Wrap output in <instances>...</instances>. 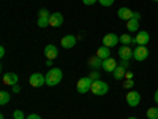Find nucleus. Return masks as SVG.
I'll list each match as a JSON object with an SVG mask.
<instances>
[{"label": "nucleus", "instance_id": "30", "mask_svg": "<svg viewBox=\"0 0 158 119\" xmlns=\"http://www.w3.org/2000/svg\"><path fill=\"white\" fill-rule=\"evenodd\" d=\"M133 19H136V21H139V19H141V13H138V11H135V13H133Z\"/></svg>", "mask_w": 158, "mask_h": 119}, {"label": "nucleus", "instance_id": "4", "mask_svg": "<svg viewBox=\"0 0 158 119\" xmlns=\"http://www.w3.org/2000/svg\"><path fill=\"white\" fill-rule=\"evenodd\" d=\"M147 57H149V48L138 45V48L133 49V59H135V60H138V62H144Z\"/></svg>", "mask_w": 158, "mask_h": 119}, {"label": "nucleus", "instance_id": "14", "mask_svg": "<svg viewBox=\"0 0 158 119\" xmlns=\"http://www.w3.org/2000/svg\"><path fill=\"white\" fill-rule=\"evenodd\" d=\"M115 68H117V60H115V59L108 57V59H104V60H103V70H104V72L112 73Z\"/></svg>", "mask_w": 158, "mask_h": 119}, {"label": "nucleus", "instance_id": "5", "mask_svg": "<svg viewBox=\"0 0 158 119\" xmlns=\"http://www.w3.org/2000/svg\"><path fill=\"white\" fill-rule=\"evenodd\" d=\"M29 83L32 87H41L46 84V76L43 73H32L29 78Z\"/></svg>", "mask_w": 158, "mask_h": 119}, {"label": "nucleus", "instance_id": "18", "mask_svg": "<svg viewBox=\"0 0 158 119\" xmlns=\"http://www.w3.org/2000/svg\"><path fill=\"white\" fill-rule=\"evenodd\" d=\"M89 65H90L94 70H100V68H103V60H101L98 56H94V57L89 59Z\"/></svg>", "mask_w": 158, "mask_h": 119}, {"label": "nucleus", "instance_id": "28", "mask_svg": "<svg viewBox=\"0 0 158 119\" xmlns=\"http://www.w3.org/2000/svg\"><path fill=\"white\" fill-rule=\"evenodd\" d=\"M98 0H82V3L84 5H94V3H97Z\"/></svg>", "mask_w": 158, "mask_h": 119}, {"label": "nucleus", "instance_id": "3", "mask_svg": "<svg viewBox=\"0 0 158 119\" xmlns=\"http://www.w3.org/2000/svg\"><path fill=\"white\" fill-rule=\"evenodd\" d=\"M92 83H94V79H92L90 76H84L76 83V90L79 92V94H87V92L90 90V87H92Z\"/></svg>", "mask_w": 158, "mask_h": 119}, {"label": "nucleus", "instance_id": "11", "mask_svg": "<svg viewBox=\"0 0 158 119\" xmlns=\"http://www.w3.org/2000/svg\"><path fill=\"white\" fill-rule=\"evenodd\" d=\"M133 10H130L128 7H122V8H118L117 10V16L120 18L122 21H130V19H133Z\"/></svg>", "mask_w": 158, "mask_h": 119}, {"label": "nucleus", "instance_id": "7", "mask_svg": "<svg viewBox=\"0 0 158 119\" xmlns=\"http://www.w3.org/2000/svg\"><path fill=\"white\" fill-rule=\"evenodd\" d=\"M149 42H150V35H149V32H146V30H139V32L136 33V37L133 38V43H131V45H141V46H146Z\"/></svg>", "mask_w": 158, "mask_h": 119}, {"label": "nucleus", "instance_id": "8", "mask_svg": "<svg viewBox=\"0 0 158 119\" xmlns=\"http://www.w3.org/2000/svg\"><path fill=\"white\" fill-rule=\"evenodd\" d=\"M120 43V37L115 35V33H106L103 37V45L108 46V48H114Z\"/></svg>", "mask_w": 158, "mask_h": 119}, {"label": "nucleus", "instance_id": "22", "mask_svg": "<svg viewBox=\"0 0 158 119\" xmlns=\"http://www.w3.org/2000/svg\"><path fill=\"white\" fill-rule=\"evenodd\" d=\"M48 25H49V18L48 16H38V27L44 29V27H48Z\"/></svg>", "mask_w": 158, "mask_h": 119}, {"label": "nucleus", "instance_id": "12", "mask_svg": "<svg viewBox=\"0 0 158 119\" xmlns=\"http://www.w3.org/2000/svg\"><path fill=\"white\" fill-rule=\"evenodd\" d=\"M44 56H46V59H51V60H54V59H57V56H59V49H57V46L56 45H46V48H44Z\"/></svg>", "mask_w": 158, "mask_h": 119}, {"label": "nucleus", "instance_id": "19", "mask_svg": "<svg viewBox=\"0 0 158 119\" xmlns=\"http://www.w3.org/2000/svg\"><path fill=\"white\" fill-rule=\"evenodd\" d=\"M125 73H127V68L122 67V65H117V68L112 72V75H114V78L117 79V81H118V79H123L125 78Z\"/></svg>", "mask_w": 158, "mask_h": 119}, {"label": "nucleus", "instance_id": "27", "mask_svg": "<svg viewBox=\"0 0 158 119\" xmlns=\"http://www.w3.org/2000/svg\"><path fill=\"white\" fill-rule=\"evenodd\" d=\"M98 2H100L103 7H112L115 0H98Z\"/></svg>", "mask_w": 158, "mask_h": 119}, {"label": "nucleus", "instance_id": "1", "mask_svg": "<svg viewBox=\"0 0 158 119\" xmlns=\"http://www.w3.org/2000/svg\"><path fill=\"white\" fill-rule=\"evenodd\" d=\"M44 76H46V84L52 87V86H57V84H60L62 78H63V72H62L60 68L51 67Z\"/></svg>", "mask_w": 158, "mask_h": 119}, {"label": "nucleus", "instance_id": "24", "mask_svg": "<svg viewBox=\"0 0 158 119\" xmlns=\"http://www.w3.org/2000/svg\"><path fill=\"white\" fill-rule=\"evenodd\" d=\"M13 117H15V119H27V117H25V113L22 110H16L15 113H13Z\"/></svg>", "mask_w": 158, "mask_h": 119}, {"label": "nucleus", "instance_id": "36", "mask_svg": "<svg viewBox=\"0 0 158 119\" xmlns=\"http://www.w3.org/2000/svg\"><path fill=\"white\" fill-rule=\"evenodd\" d=\"M52 62H54V60H51V59H48V60H46V65H48V67H52Z\"/></svg>", "mask_w": 158, "mask_h": 119}, {"label": "nucleus", "instance_id": "13", "mask_svg": "<svg viewBox=\"0 0 158 119\" xmlns=\"http://www.w3.org/2000/svg\"><path fill=\"white\" fill-rule=\"evenodd\" d=\"M63 24V15L59 11L52 13L51 18H49V25H52V27H60V25Z\"/></svg>", "mask_w": 158, "mask_h": 119}, {"label": "nucleus", "instance_id": "16", "mask_svg": "<svg viewBox=\"0 0 158 119\" xmlns=\"http://www.w3.org/2000/svg\"><path fill=\"white\" fill-rule=\"evenodd\" d=\"M95 56H98L101 60H104V59H108V57H111V48H108V46H101V48H98L97 49V54Z\"/></svg>", "mask_w": 158, "mask_h": 119}, {"label": "nucleus", "instance_id": "29", "mask_svg": "<svg viewBox=\"0 0 158 119\" xmlns=\"http://www.w3.org/2000/svg\"><path fill=\"white\" fill-rule=\"evenodd\" d=\"M27 119H41V116H40V114H35V113H33V114H29V116H27Z\"/></svg>", "mask_w": 158, "mask_h": 119}, {"label": "nucleus", "instance_id": "32", "mask_svg": "<svg viewBox=\"0 0 158 119\" xmlns=\"http://www.w3.org/2000/svg\"><path fill=\"white\" fill-rule=\"evenodd\" d=\"M5 52H6V51H5V48H3V46H0V57H2V59L5 57Z\"/></svg>", "mask_w": 158, "mask_h": 119}, {"label": "nucleus", "instance_id": "25", "mask_svg": "<svg viewBox=\"0 0 158 119\" xmlns=\"http://www.w3.org/2000/svg\"><path fill=\"white\" fill-rule=\"evenodd\" d=\"M89 76H90L92 79H94V81H98V79H101V73H98V70H94Z\"/></svg>", "mask_w": 158, "mask_h": 119}, {"label": "nucleus", "instance_id": "38", "mask_svg": "<svg viewBox=\"0 0 158 119\" xmlns=\"http://www.w3.org/2000/svg\"><path fill=\"white\" fill-rule=\"evenodd\" d=\"M155 2H158V0H155Z\"/></svg>", "mask_w": 158, "mask_h": 119}, {"label": "nucleus", "instance_id": "37", "mask_svg": "<svg viewBox=\"0 0 158 119\" xmlns=\"http://www.w3.org/2000/svg\"><path fill=\"white\" fill-rule=\"evenodd\" d=\"M128 119H138V117H135V116H131V117H128Z\"/></svg>", "mask_w": 158, "mask_h": 119}, {"label": "nucleus", "instance_id": "21", "mask_svg": "<svg viewBox=\"0 0 158 119\" xmlns=\"http://www.w3.org/2000/svg\"><path fill=\"white\" fill-rule=\"evenodd\" d=\"M147 119H158V107H152L147 110Z\"/></svg>", "mask_w": 158, "mask_h": 119}, {"label": "nucleus", "instance_id": "31", "mask_svg": "<svg viewBox=\"0 0 158 119\" xmlns=\"http://www.w3.org/2000/svg\"><path fill=\"white\" fill-rule=\"evenodd\" d=\"M13 92H15V94H19V92H21V87L16 84V86H13Z\"/></svg>", "mask_w": 158, "mask_h": 119}, {"label": "nucleus", "instance_id": "6", "mask_svg": "<svg viewBox=\"0 0 158 119\" xmlns=\"http://www.w3.org/2000/svg\"><path fill=\"white\" fill-rule=\"evenodd\" d=\"M125 99H127L128 107H131V108H136L138 105L141 103V94H139L138 90H130Z\"/></svg>", "mask_w": 158, "mask_h": 119}, {"label": "nucleus", "instance_id": "15", "mask_svg": "<svg viewBox=\"0 0 158 119\" xmlns=\"http://www.w3.org/2000/svg\"><path fill=\"white\" fill-rule=\"evenodd\" d=\"M18 81H19V76L16 75V73H5L3 75V84H6V86H16L18 84Z\"/></svg>", "mask_w": 158, "mask_h": 119}, {"label": "nucleus", "instance_id": "10", "mask_svg": "<svg viewBox=\"0 0 158 119\" xmlns=\"http://www.w3.org/2000/svg\"><path fill=\"white\" fill-rule=\"evenodd\" d=\"M76 42H77V38H76L74 35H65V37L60 40V45H62V48H65V49H71V48H74Z\"/></svg>", "mask_w": 158, "mask_h": 119}, {"label": "nucleus", "instance_id": "35", "mask_svg": "<svg viewBox=\"0 0 158 119\" xmlns=\"http://www.w3.org/2000/svg\"><path fill=\"white\" fill-rule=\"evenodd\" d=\"M153 100H155V102L158 103V89L155 90V95H153Z\"/></svg>", "mask_w": 158, "mask_h": 119}, {"label": "nucleus", "instance_id": "34", "mask_svg": "<svg viewBox=\"0 0 158 119\" xmlns=\"http://www.w3.org/2000/svg\"><path fill=\"white\" fill-rule=\"evenodd\" d=\"M120 65H122V67H125V68H128L130 62H128V60H122V64H120Z\"/></svg>", "mask_w": 158, "mask_h": 119}, {"label": "nucleus", "instance_id": "26", "mask_svg": "<svg viewBox=\"0 0 158 119\" xmlns=\"http://www.w3.org/2000/svg\"><path fill=\"white\" fill-rule=\"evenodd\" d=\"M133 86H135L133 79H125V81H123V87H125V89H131Z\"/></svg>", "mask_w": 158, "mask_h": 119}, {"label": "nucleus", "instance_id": "17", "mask_svg": "<svg viewBox=\"0 0 158 119\" xmlns=\"http://www.w3.org/2000/svg\"><path fill=\"white\" fill-rule=\"evenodd\" d=\"M127 30L130 33H138L139 32V21H136V19L127 21Z\"/></svg>", "mask_w": 158, "mask_h": 119}, {"label": "nucleus", "instance_id": "23", "mask_svg": "<svg viewBox=\"0 0 158 119\" xmlns=\"http://www.w3.org/2000/svg\"><path fill=\"white\" fill-rule=\"evenodd\" d=\"M120 43H122V45H131V43H133V37L128 35V33L120 35Z\"/></svg>", "mask_w": 158, "mask_h": 119}, {"label": "nucleus", "instance_id": "2", "mask_svg": "<svg viewBox=\"0 0 158 119\" xmlns=\"http://www.w3.org/2000/svg\"><path fill=\"white\" fill-rule=\"evenodd\" d=\"M108 90H109L108 83L101 81V79H98V81H94V83H92V87H90V92H94L95 95H106Z\"/></svg>", "mask_w": 158, "mask_h": 119}, {"label": "nucleus", "instance_id": "20", "mask_svg": "<svg viewBox=\"0 0 158 119\" xmlns=\"http://www.w3.org/2000/svg\"><path fill=\"white\" fill-rule=\"evenodd\" d=\"M11 100V95H10V92H6V90H2L0 92V105H6L8 102Z\"/></svg>", "mask_w": 158, "mask_h": 119}, {"label": "nucleus", "instance_id": "33", "mask_svg": "<svg viewBox=\"0 0 158 119\" xmlns=\"http://www.w3.org/2000/svg\"><path fill=\"white\" fill-rule=\"evenodd\" d=\"M125 79H133V73H131V72H127V73H125Z\"/></svg>", "mask_w": 158, "mask_h": 119}, {"label": "nucleus", "instance_id": "9", "mask_svg": "<svg viewBox=\"0 0 158 119\" xmlns=\"http://www.w3.org/2000/svg\"><path fill=\"white\" fill-rule=\"evenodd\" d=\"M117 52H118L120 60H130L131 57H133V49L130 48V45H122Z\"/></svg>", "mask_w": 158, "mask_h": 119}]
</instances>
